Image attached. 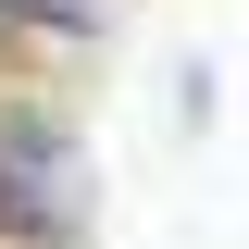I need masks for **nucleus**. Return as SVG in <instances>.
I'll use <instances>...</instances> for the list:
<instances>
[{
	"label": "nucleus",
	"mask_w": 249,
	"mask_h": 249,
	"mask_svg": "<svg viewBox=\"0 0 249 249\" xmlns=\"http://www.w3.org/2000/svg\"><path fill=\"white\" fill-rule=\"evenodd\" d=\"M88 150H75V124L62 112H0V237H25V249H75L88 237Z\"/></svg>",
	"instance_id": "1"
},
{
	"label": "nucleus",
	"mask_w": 249,
	"mask_h": 249,
	"mask_svg": "<svg viewBox=\"0 0 249 249\" xmlns=\"http://www.w3.org/2000/svg\"><path fill=\"white\" fill-rule=\"evenodd\" d=\"M0 50H13V13H0Z\"/></svg>",
	"instance_id": "3"
},
{
	"label": "nucleus",
	"mask_w": 249,
	"mask_h": 249,
	"mask_svg": "<svg viewBox=\"0 0 249 249\" xmlns=\"http://www.w3.org/2000/svg\"><path fill=\"white\" fill-rule=\"evenodd\" d=\"M0 13H13V37H62V50L100 37V0H0Z\"/></svg>",
	"instance_id": "2"
}]
</instances>
